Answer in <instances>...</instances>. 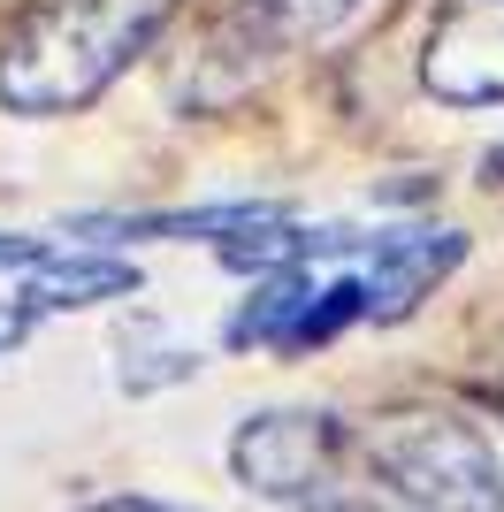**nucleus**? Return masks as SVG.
Listing matches in <instances>:
<instances>
[{"label": "nucleus", "mask_w": 504, "mask_h": 512, "mask_svg": "<svg viewBox=\"0 0 504 512\" xmlns=\"http://www.w3.org/2000/svg\"><path fill=\"white\" fill-rule=\"evenodd\" d=\"M352 451V428L321 406H268L245 413L230 436V474L237 490L268 497V505H321L336 497V467Z\"/></svg>", "instance_id": "4"}, {"label": "nucleus", "mask_w": 504, "mask_h": 512, "mask_svg": "<svg viewBox=\"0 0 504 512\" xmlns=\"http://www.w3.org/2000/svg\"><path fill=\"white\" fill-rule=\"evenodd\" d=\"M31 321H39V314H31L23 299H0V360H8V352L31 337Z\"/></svg>", "instance_id": "8"}, {"label": "nucleus", "mask_w": 504, "mask_h": 512, "mask_svg": "<svg viewBox=\"0 0 504 512\" xmlns=\"http://www.w3.org/2000/svg\"><path fill=\"white\" fill-rule=\"evenodd\" d=\"M359 459L413 512H504V459L451 406H382L359 428Z\"/></svg>", "instance_id": "2"}, {"label": "nucleus", "mask_w": 504, "mask_h": 512, "mask_svg": "<svg viewBox=\"0 0 504 512\" xmlns=\"http://www.w3.org/2000/svg\"><path fill=\"white\" fill-rule=\"evenodd\" d=\"M84 512H191V505H168V497H100Z\"/></svg>", "instance_id": "9"}, {"label": "nucleus", "mask_w": 504, "mask_h": 512, "mask_svg": "<svg viewBox=\"0 0 504 512\" xmlns=\"http://www.w3.org/2000/svg\"><path fill=\"white\" fill-rule=\"evenodd\" d=\"M138 291V268L115 253H100V245H77V253H54L39 260V268H23V291L16 299L31 306V314H69V306H100V299H130Z\"/></svg>", "instance_id": "6"}, {"label": "nucleus", "mask_w": 504, "mask_h": 512, "mask_svg": "<svg viewBox=\"0 0 504 512\" xmlns=\"http://www.w3.org/2000/svg\"><path fill=\"white\" fill-rule=\"evenodd\" d=\"M306 512H398V505H375V497H321V505Z\"/></svg>", "instance_id": "10"}, {"label": "nucleus", "mask_w": 504, "mask_h": 512, "mask_svg": "<svg viewBox=\"0 0 504 512\" xmlns=\"http://www.w3.org/2000/svg\"><path fill=\"white\" fill-rule=\"evenodd\" d=\"M46 253H54V237H16V230H0V268H39Z\"/></svg>", "instance_id": "7"}, {"label": "nucleus", "mask_w": 504, "mask_h": 512, "mask_svg": "<svg viewBox=\"0 0 504 512\" xmlns=\"http://www.w3.org/2000/svg\"><path fill=\"white\" fill-rule=\"evenodd\" d=\"M420 92L443 107H504V0H443L428 16Z\"/></svg>", "instance_id": "5"}, {"label": "nucleus", "mask_w": 504, "mask_h": 512, "mask_svg": "<svg viewBox=\"0 0 504 512\" xmlns=\"http://www.w3.org/2000/svg\"><path fill=\"white\" fill-rule=\"evenodd\" d=\"M184 0H31L0 31V107L23 123H54L92 107L153 39L176 23Z\"/></svg>", "instance_id": "1"}, {"label": "nucleus", "mask_w": 504, "mask_h": 512, "mask_svg": "<svg viewBox=\"0 0 504 512\" xmlns=\"http://www.w3.org/2000/svg\"><path fill=\"white\" fill-rule=\"evenodd\" d=\"M359 16V0H222L199 39H191L184 100L191 107H230L245 100L268 69H283L298 46L329 39Z\"/></svg>", "instance_id": "3"}]
</instances>
